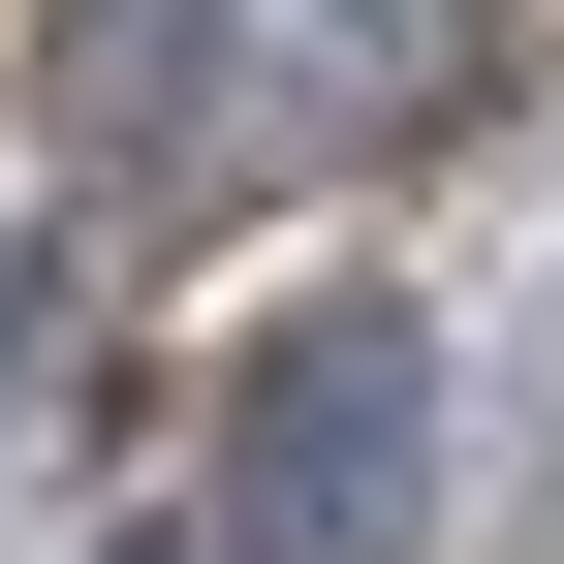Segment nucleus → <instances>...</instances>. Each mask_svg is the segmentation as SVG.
<instances>
[{"mask_svg":"<svg viewBox=\"0 0 564 564\" xmlns=\"http://www.w3.org/2000/svg\"><path fill=\"white\" fill-rule=\"evenodd\" d=\"M408 440H440V345L408 314H282L251 408H220V533L251 564H377L408 533Z\"/></svg>","mask_w":564,"mask_h":564,"instance_id":"f257e3e1","label":"nucleus"}]
</instances>
